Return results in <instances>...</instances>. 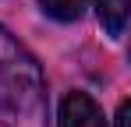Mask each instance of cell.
<instances>
[{"instance_id":"2","label":"cell","mask_w":131,"mask_h":127,"mask_svg":"<svg viewBox=\"0 0 131 127\" xmlns=\"http://www.w3.org/2000/svg\"><path fill=\"white\" fill-rule=\"evenodd\" d=\"M60 127H106V117H103V109L96 106L92 95L71 92L60 103Z\"/></svg>"},{"instance_id":"5","label":"cell","mask_w":131,"mask_h":127,"mask_svg":"<svg viewBox=\"0 0 131 127\" xmlns=\"http://www.w3.org/2000/svg\"><path fill=\"white\" fill-rule=\"evenodd\" d=\"M128 120H131V106L121 103V109H117V127H128Z\"/></svg>"},{"instance_id":"4","label":"cell","mask_w":131,"mask_h":127,"mask_svg":"<svg viewBox=\"0 0 131 127\" xmlns=\"http://www.w3.org/2000/svg\"><path fill=\"white\" fill-rule=\"evenodd\" d=\"M43 11L57 21H78L82 11H85V0H39Z\"/></svg>"},{"instance_id":"1","label":"cell","mask_w":131,"mask_h":127,"mask_svg":"<svg viewBox=\"0 0 131 127\" xmlns=\"http://www.w3.org/2000/svg\"><path fill=\"white\" fill-rule=\"evenodd\" d=\"M0 124L50 127V95L36 57L0 25Z\"/></svg>"},{"instance_id":"3","label":"cell","mask_w":131,"mask_h":127,"mask_svg":"<svg viewBox=\"0 0 131 127\" xmlns=\"http://www.w3.org/2000/svg\"><path fill=\"white\" fill-rule=\"evenodd\" d=\"M99 21L110 35H124L128 25V0H99Z\"/></svg>"}]
</instances>
